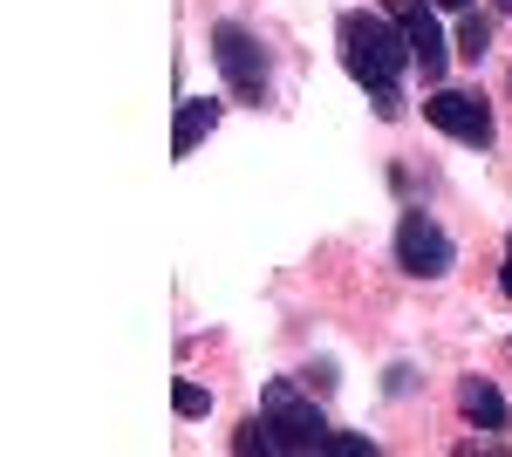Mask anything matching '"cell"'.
Returning <instances> with one entry per match:
<instances>
[{
  "instance_id": "6da1fadb",
  "label": "cell",
  "mask_w": 512,
  "mask_h": 457,
  "mask_svg": "<svg viewBox=\"0 0 512 457\" xmlns=\"http://www.w3.org/2000/svg\"><path fill=\"white\" fill-rule=\"evenodd\" d=\"M342 62H349V76L369 89V103L376 116H403V62H410V41L396 35L390 21H376V14H342Z\"/></svg>"
},
{
  "instance_id": "7a4b0ae2",
  "label": "cell",
  "mask_w": 512,
  "mask_h": 457,
  "mask_svg": "<svg viewBox=\"0 0 512 457\" xmlns=\"http://www.w3.org/2000/svg\"><path fill=\"white\" fill-rule=\"evenodd\" d=\"M212 62H219V76H226V89H233L239 103H267V62H260V48H253V35L246 28H233V21H219L212 28Z\"/></svg>"
},
{
  "instance_id": "3957f363",
  "label": "cell",
  "mask_w": 512,
  "mask_h": 457,
  "mask_svg": "<svg viewBox=\"0 0 512 457\" xmlns=\"http://www.w3.org/2000/svg\"><path fill=\"white\" fill-rule=\"evenodd\" d=\"M267 423H274V451H321V444H328L321 410L294 382H274V389H267Z\"/></svg>"
},
{
  "instance_id": "277c9868",
  "label": "cell",
  "mask_w": 512,
  "mask_h": 457,
  "mask_svg": "<svg viewBox=\"0 0 512 457\" xmlns=\"http://www.w3.org/2000/svg\"><path fill=\"white\" fill-rule=\"evenodd\" d=\"M396 260H403V273H417V280H444L451 273V239H444V226H437L431 212H403V226H396Z\"/></svg>"
},
{
  "instance_id": "5b68a950",
  "label": "cell",
  "mask_w": 512,
  "mask_h": 457,
  "mask_svg": "<svg viewBox=\"0 0 512 457\" xmlns=\"http://www.w3.org/2000/svg\"><path fill=\"white\" fill-rule=\"evenodd\" d=\"M424 116H431L444 137H458V144H492V110L478 103V96H465V89H437L431 103H424Z\"/></svg>"
},
{
  "instance_id": "8992f818",
  "label": "cell",
  "mask_w": 512,
  "mask_h": 457,
  "mask_svg": "<svg viewBox=\"0 0 512 457\" xmlns=\"http://www.w3.org/2000/svg\"><path fill=\"white\" fill-rule=\"evenodd\" d=\"M383 7H390L396 21H403V41H410V62H417V69H424V76L437 82L451 55H444V35H437L431 7H424V0H383Z\"/></svg>"
},
{
  "instance_id": "52a82bcc",
  "label": "cell",
  "mask_w": 512,
  "mask_h": 457,
  "mask_svg": "<svg viewBox=\"0 0 512 457\" xmlns=\"http://www.w3.org/2000/svg\"><path fill=\"white\" fill-rule=\"evenodd\" d=\"M212 123H219V103H205V96H192V103H178V123H171V151L192 157L205 137H212Z\"/></svg>"
},
{
  "instance_id": "ba28073f",
  "label": "cell",
  "mask_w": 512,
  "mask_h": 457,
  "mask_svg": "<svg viewBox=\"0 0 512 457\" xmlns=\"http://www.w3.org/2000/svg\"><path fill=\"white\" fill-rule=\"evenodd\" d=\"M458 410L478 423V430H506V396L492 389V382H458Z\"/></svg>"
},
{
  "instance_id": "9c48e42d",
  "label": "cell",
  "mask_w": 512,
  "mask_h": 457,
  "mask_svg": "<svg viewBox=\"0 0 512 457\" xmlns=\"http://www.w3.org/2000/svg\"><path fill=\"white\" fill-rule=\"evenodd\" d=\"M485 41H492V21H485V14H465V28H458V48H465V55H485Z\"/></svg>"
},
{
  "instance_id": "30bf717a",
  "label": "cell",
  "mask_w": 512,
  "mask_h": 457,
  "mask_svg": "<svg viewBox=\"0 0 512 457\" xmlns=\"http://www.w3.org/2000/svg\"><path fill=\"white\" fill-rule=\"evenodd\" d=\"M171 410H178V417H205V410H212V396H205L198 382H178V389H171Z\"/></svg>"
},
{
  "instance_id": "8fae6325",
  "label": "cell",
  "mask_w": 512,
  "mask_h": 457,
  "mask_svg": "<svg viewBox=\"0 0 512 457\" xmlns=\"http://www.w3.org/2000/svg\"><path fill=\"white\" fill-rule=\"evenodd\" d=\"M321 451H342V457H369V437H342V430H328V444Z\"/></svg>"
},
{
  "instance_id": "7c38bea8",
  "label": "cell",
  "mask_w": 512,
  "mask_h": 457,
  "mask_svg": "<svg viewBox=\"0 0 512 457\" xmlns=\"http://www.w3.org/2000/svg\"><path fill=\"white\" fill-rule=\"evenodd\" d=\"M499 280H506V294H512V260H506V273H499Z\"/></svg>"
},
{
  "instance_id": "4fadbf2b",
  "label": "cell",
  "mask_w": 512,
  "mask_h": 457,
  "mask_svg": "<svg viewBox=\"0 0 512 457\" xmlns=\"http://www.w3.org/2000/svg\"><path fill=\"white\" fill-rule=\"evenodd\" d=\"M437 7H465V0H437Z\"/></svg>"
},
{
  "instance_id": "5bb4252c",
  "label": "cell",
  "mask_w": 512,
  "mask_h": 457,
  "mask_svg": "<svg viewBox=\"0 0 512 457\" xmlns=\"http://www.w3.org/2000/svg\"><path fill=\"white\" fill-rule=\"evenodd\" d=\"M499 7H512V0H499Z\"/></svg>"
}]
</instances>
